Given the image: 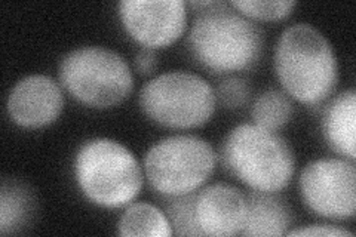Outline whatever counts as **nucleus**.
<instances>
[{
  "label": "nucleus",
  "instance_id": "nucleus-1",
  "mask_svg": "<svg viewBox=\"0 0 356 237\" xmlns=\"http://www.w3.org/2000/svg\"><path fill=\"white\" fill-rule=\"evenodd\" d=\"M275 69L285 91L309 106L325 101L339 83V63L332 44L306 22L282 33L276 44Z\"/></svg>",
  "mask_w": 356,
  "mask_h": 237
},
{
  "label": "nucleus",
  "instance_id": "nucleus-2",
  "mask_svg": "<svg viewBox=\"0 0 356 237\" xmlns=\"http://www.w3.org/2000/svg\"><path fill=\"white\" fill-rule=\"evenodd\" d=\"M188 44L205 69L233 73L250 69L259 61L264 36L261 28L247 17L225 2H213L196 17Z\"/></svg>",
  "mask_w": 356,
  "mask_h": 237
},
{
  "label": "nucleus",
  "instance_id": "nucleus-3",
  "mask_svg": "<svg viewBox=\"0 0 356 237\" xmlns=\"http://www.w3.org/2000/svg\"><path fill=\"white\" fill-rule=\"evenodd\" d=\"M229 172L251 190L277 193L293 179L296 159L291 145L273 131L251 123L233 128L222 145Z\"/></svg>",
  "mask_w": 356,
  "mask_h": 237
},
{
  "label": "nucleus",
  "instance_id": "nucleus-4",
  "mask_svg": "<svg viewBox=\"0 0 356 237\" xmlns=\"http://www.w3.org/2000/svg\"><path fill=\"white\" fill-rule=\"evenodd\" d=\"M76 181L82 193L103 208H122L143 187L138 161L124 144L108 138L86 141L76 154Z\"/></svg>",
  "mask_w": 356,
  "mask_h": 237
},
{
  "label": "nucleus",
  "instance_id": "nucleus-5",
  "mask_svg": "<svg viewBox=\"0 0 356 237\" xmlns=\"http://www.w3.org/2000/svg\"><path fill=\"white\" fill-rule=\"evenodd\" d=\"M63 86L79 103L108 108L125 101L134 89L128 63L103 47H82L67 54L60 64Z\"/></svg>",
  "mask_w": 356,
  "mask_h": 237
},
{
  "label": "nucleus",
  "instance_id": "nucleus-6",
  "mask_svg": "<svg viewBox=\"0 0 356 237\" xmlns=\"http://www.w3.org/2000/svg\"><path fill=\"white\" fill-rule=\"evenodd\" d=\"M138 101L144 115L153 122L188 129L209 122L217 97L204 77L188 72H170L144 85Z\"/></svg>",
  "mask_w": 356,
  "mask_h": 237
},
{
  "label": "nucleus",
  "instance_id": "nucleus-7",
  "mask_svg": "<svg viewBox=\"0 0 356 237\" xmlns=\"http://www.w3.org/2000/svg\"><path fill=\"white\" fill-rule=\"evenodd\" d=\"M213 147L195 135H174L156 142L144 157V171L153 190L166 197L195 193L214 172Z\"/></svg>",
  "mask_w": 356,
  "mask_h": 237
},
{
  "label": "nucleus",
  "instance_id": "nucleus-8",
  "mask_svg": "<svg viewBox=\"0 0 356 237\" xmlns=\"http://www.w3.org/2000/svg\"><path fill=\"white\" fill-rule=\"evenodd\" d=\"M300 190L309 209L331 220L356 213V167L349 159L310 162L300 175Z\"/></svg>",
  "mask_w": 356,
  "mask_h": 237
},
{
  "label": "nucleus",
  "instance_id": "nucleus-9",
  "mask_svg": "<svg viewBox=\"0 0 356 237\" xmlns=\"http://www.w3.org/2000/svg\"><path fill=\"white\" fill-rule=\"evenodd\" d=\"M122 26L144 48H162L183 36L187 10L183 0H124L119 3Z\"/></svg>",
  "mask_w": 356,
  "mask_h": 237
},
{
  "label": "nucleus",
  "instance_id": "nucleus-10",
  "mask_svg": "<svg viewBox=\"0 0 356 237\" xmlns=\"http://www.w3.org/2000/svg\"><path fill=\"white\" fill-rule=\"evenodd\" d=\"M8 115L21 128L38 129L57 120L64 108V95L54 79L43 74L27 76L8 97Z\"/></svg>",
  "mask_w": 356,
  "mask_h": 237
},
{
  "label": "nucleus",
  "instance_id": "nucleus-11",
  "mask_svg": "<svg viewBox=\"0 0 356 237\" xmlns=\"http://www.w3.org/2000/svg\"><path fill=\"white\" fill-rule=\"evenodd\" d=\"M247 213V199L229 184H213L196 193L195 220L202 236L241 234Z\"/></svg>",
  "mask_w": 356,
  "mask_h": 237
},
{
  "label": "nucleus",
  "instance_id": "nucleus-12",
  "mask_svg": "<svg viewBox=\"0 0 356 237\" xmlns=\"http://www.w3.org/2000/svg\"><path fill=\"white\" fill-rule=\"evenodd\" d=\"M247 199L242 236H284L291 222L285 200L270 191L252 190Z\"/></svg>",
  "mask_w": 356,
  "mask_h": 237
},
{
  "label": "nucleus",
  "instance_id": "nucleus-13",
  "mask_svg": "<svg viewBox=\"0 0 356 237\" xmlns=\"http://www.w3.org/2000/svg\"><path fill=\"white\" fill-rule=\"evenodd\" d=\"M325 137L337 153L344 159H356V92L353 89L344 91L332 99L325 119Z\"/></svg>",
  "mask_w": 356,
  "mask_h": 237
},
{
  "label": "nucleus",
  "instance_id": "nucleus-14",
  "mask_svg": "<svg viewBox=\"0 0 356 237\" xmlns=\"http://www.w3.org/2000/svg\"><path fill=\"white\" fill-rule=\"evenodd\" d=\"M35 199L31 191L15 179H3L0 190V233L21 230L33 217Z\"/></svg>",
  "mask_w": 356,
  "mask_h": 237
},
{
  "label": "nucleus",
  "instance_id": "nucleus-15",
  "mask_svg": "<svg viewBox=\"0 0 356 237\" xmlns=\"http://www.w3.org/2000/svg\"><path fill=\"white\" fill-rule=\"evenodd\" d=\"M120 236L141 237H171L174 234L170 218L156 206L146 202L129 205L118 222Z\"/></svg>",
  "mask_w": 356,
  "mask_h": 237
},
{
  "label": "nucleus",
  "instance_id": "nucleus-16",
  "mask_svg": "<svg viewBox=\"0 0 356 237\" xmlns=\"http://www.w3.org/2000/svg\"><path fill=\"white\" fill-rule=\"evenodd\" d=\"M293 103L282 91L269 89L255 99L252 106L254 125L267 131H280L293 117Z\"/></svg>",
  "mask_w": 356,
  "mask_h": 237
},
{
  "label": "nucleus",
  "instance_id": "nucleus-17",
  "mask_svg": "<svg viewBox=\"0 0 356 237\" xmlns=\"http://www.w3.org/2000/svg\"><path fill=\"white\" fill-rule=\"evenodd\" d=\"M230 6L247 18L277 21L291 15L296 2L291 0H233Z\"/></svg>",
  "mask_w": 356,
  "mask_h": 237
},
{
  "label": "nucleus",
  "instance_id": "nucleus-18",
  "mask_svg": "<svg viewBox=\"0 0 356 237\" xmlns=\"http://www.w3.org/2000/svg\"><path fill=\"white\" fill-rule=\"evenodd\" d=\"M195 197L196 191L186 196L170 197L168 211L170 222L175 233L180 236H200L195 220Z\"/></svg>",
  "mask_w": 356,
  "mask_h": 237
},
{
  "label": "nucleus",
  "instance_id": "nucleus-19",
  "mask_svg": "<svg viewBox=\"0 0 356 237\" xmlns=\"http://www.w3.org/2000/svg\"><path fill=\"white\" fill-rule=\"evenodd\" d=\"M251 89L248 83L243 81L241 77H227L226 81H222L218 88H217V94L216 97L220 98L221 104L230 108H241L242 106L247 104V101L250 99Z\"/></svg>",
  "mask_w": 356,
  "mask_h": 237
},
{
  "label": "nucleus",
  "instance_id": "nucleus-20",
  "mask_svg": "<svg viewBox=\"0 0 356 237\" xmlns=\"http://www.w3.org/2000/svg\"><path fill=\"white\" fill-rule=\"evenodd\" d=\"M288 236H322V237H353V233L344 230L331 227V225L322 224V225H307V227H300L291 231H286Z\"/></svg>",
  "mask_w": 356,
  "mask_h": 237
},
{
  "label": "nucleus",
  "instance_id": "nucleus-21",
  "mask_svg": "<svg viewBox=\"0 0 356 237\" xmlns=\"http://www.w3.org/2000/svg\"><path fill=\"white\" fill-rule=\"evenodd\" d=\"M158 67V55L152 48H141L136 56V69L140 74H150Z\"/></svg>",
  "mask_w": 356,
  "mask_h": 237
}]
</instances>
